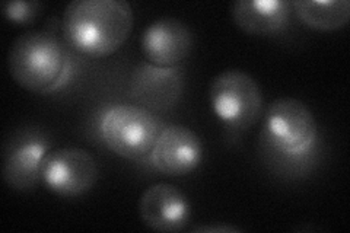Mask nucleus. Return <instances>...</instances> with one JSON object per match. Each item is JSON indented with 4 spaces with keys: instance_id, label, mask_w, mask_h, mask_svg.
<instances>
[{
    "instance_id": "423d86ee",
    "label": "nucleus",
    "mask_w": 350,
    "mask_h": 233,
    "mask_svg": "<svg viewBox=\"0 0 350 233\" xmlns=\"http://www.w3.org/2000/svg\"><path fill=\"white\" fill-rule=\"evenodd\" d=\"M51 150L49 133L37 126L16 128L3 144L2 176L15 191H31L41 182L42 162Z\"/></svg>"
},
{
    "instance_id": "20e7f679",
    "label": "nucleus",
    "mask_w": 350,
    "mask_h": 233,
    "mask_svg": "<svg viewBox=\"0 0 350 233\" xmlns=\"http://www.w3.org/2000/svg\"><path fill=\"white\" fill-rule=\"evenodd\" d=\"M161 128L153 111L129 104L109 107L100 124L107 148L117 156L129 161H139L150 154Z\"/></svg>"
},
{
    "instance_id": "4468645a",
    "label": "nucleus",
    "mask_w": 350,
    "mask_h": 233,
    "mask_svg": "<svg viewBox=\"0 0 350 233\" xmlns=\"http://www.w3.org/2000/svg\"><path fill=\"white\" fill-rule=\"evenodd\" d=\"M44 10V3L38 0L32 2H5L2 5V15L10 24L18 27H29L41 16Z\"/></svg>"
},
{
    "instance_id": "f8f14e48",
    "label": "nucleus",
    "mask_w": 350,
    "mask_h": 233,
    "mask_svg": "<svg viewBox=\"0 0 350 233\" xmlns=\"http://www.w3.org/2000/svg\"><path fill=\"white\" fill-rule=\"evenodd\" d=\"M292 3L288 0H237L231 5L234 24L245 34L270 37L289 25Z\"/></svg>"
},
{
    "instance_id": "0eeeda50",
    "label": "nucleus",
    "mask_w": 350,
    "mask_h": 233,
    "mask_svg": "<svg viewBox=\"0 0 350 233\" xmlns=\"http://www.w3.org/2000/svg\"><path fill=\"white\" fill-rule=\"evenodd\" d=\"M98 176L100 168L95 158L76 146L50 150L41 168V182L63 198H76L91 191Z\"/></svg>"
},
{
    "instance_id": "6e6552de",
    "label": "nucleus",
    "mask_w": 350,
    "mask_h": 233,
    "mask_svg": "<svg viewBox=\"0 0 350 233\" xmlns=\"http://www.w3.org/2000/svg\"><path fill=\"white\" fill-rule=\"evenodd\" d=\"M203 159V144L197 133L181 124L161 128L150 152L153 168L168 176H184L199 168Z\"/></svg>"
},
{
    "instance_id": "f257e3e1",
    "label": "nucleus",
    "mask_w": 350,
    "mask_h": 233,
    "mask_svg": "<svg viewBox=\"0 0 350 233\" xmlns=\"http://www.w3.org/2000/svg\"><path fill=\"white\" fill-rule=\"evenodd\" d=\"M133 24L126 0H73L63 12L62 34L73 51L101 59L123 47Z\"/></svg>"
},
{
    "instance_id": "9b49d317",
    "label": "nucleus",
    "mask_w": 350,
    "mask_h": 233,
    "mask_svg": "<svg viewBox=\"0 0 350 233\" xmlns=\"http://www.w3.org/2000/svg\"><path fill=\"white\" fill-rule=\"evenodd\" d=\"M140 49L149 63L161 68H175L191 53V29L178 18H159L145 28L140 37Z\"/></svg>"
},
{
    "instance_id": "9d476101",
    "label": "nucleus",
    "mask_w": 350,
    "mask_h": 233,
    "mask_svg": "<svg viewBox=\"0 0 350 233\" xmlns=\"http://www.w3.org/2000/svg\"><path fill=\"white\" fill-rule=\"evenodd\" d=\"M130 95L150 111H167L178 102L184 87V76L178 66L161 68L142 61L131 72Z\"/></svg>"
},
{
    "instance_id": "7ed1b4c3",
    "label": "nucleus",
    "mask_w": 350,
    "mask_h": 233,
    "mask_svg": "<svg viewBox=\"0 0 350 233\" xmlns=\"http://www.w3.org/2000/svg\"><path fill=\"white\" fill-rule=\"evenodd\" d=\"M261 137L283 156L301 158L315 148L319 124L312 111L299 99L278 98L265 111Z\"/></svg>"
},
{
    "instance_id": "f03ea898",
    "label": "nucleus",
    "mask_w": 350,
    "mask_h": 233,
    "mask_svg": "<svg viewBox=\"0 0 350 233\" xmlns=\"http://www.w3.org/2000/svg\"><path fill=\"white\" fill-rule=\"evenodd\" d=\"M8 69L22 90L47 95L68 83L72 61L68 49L51 32L28 31L10 46Z\"/></svg>"
},
{
    "instance_id": "39448f33",
    "label": "nucleus",
    "mask_w": 350,
    "mask_h": 233,
    "mask_svg": "<svg viewBox=\"0 0 350 233\" xmlns=\"http://www.w3.org/2000/svg\"><path fill=\"white\" fill-rule=\"evenodd\" d=\"M209 102L221 123L239 131L250 130L262 113L260 85L253 76L239 69H228L213 77Z\"/></svg>"
},
{
    "instance_id": "1a4fd4ad",
    "label": "nucleus",
    "mask_w": 350,
    "mask_h": 233,
    "mask_svg": "<svg viewBox=\"0 0 350 233\" xmlns=\"http://www.w3.org/2000/svg\"><path fill=\"white\" fill-rule=\"evenodd\" d=\"M139 215L146 228L162 233H175L187 228L191 206L178 187L158 182L142 194Z\"/></svg>"
},
{
    "instance_id": "2eb2a0df",
    "label": "nucleus",
    "mask_w": 350,
    "mask_h": 233,
    "mask_svg": "<svg viewBox=\"0 0 350 233\" xmlns=\"http://www.w3.org/2000/svg\"><path fill=\"white\" fill-rule=\"evenodd\" d=\"M191 232H206V233H234V232H243L237 226H229V225H219V226H197L193 228Z\"/></svg>"
},
{
    "instance_id": "ddd939ff",
    "label": "nucleus",
    "mask_w": 350,
    "mask_h": 233,
    "mask_svg": "<svg viewBox=\"0 0 350 233\" xmlns=\"http://www.w3.org/2000/svg\"><path fill=\"white\" fill-rule=\"evenodd\" d=\"M292 10L306 27L317 31H337L349 24V0H295Z\"/></svg>"
}]
</instances>
